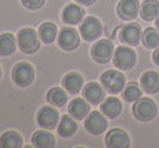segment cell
<instances>
[{"label": "cell", "mask_w": 159, "mask_h": 148, "mask_svg": "<svg viewBox=\"0 0 159 148\" xmlns=\"http://www.w3.org/2000/svg\"><path fill=\"white\" fill-rule=\"evenodd\" d=\"M107 126H108V122H107L105 115L102 112H97V111L90 112L84 121V129L93 136L102 134L107 130Z\"/></svg>", "instance_id": "cell-7"}, {"label": "cell", "mask_w": 159, "mask_h": 148, "mask_svg": "<svg viewBox=\"0 0 159 148\" xmlns=\"http://www.w3.org/2000/svg\"><path fill=\"white\" fill-rule=\"evenodd\" d=\"M32 144L38 148H53L56 144V138L48 132L38 130L32 136Z\"/></svg>", "instance_id": "cell-20"}, {"label": "cell", "mask_w": 159, "mask_h": 148, "mask_svg": "<svg viewBox=\"0 0 159 148\" xmlns=\"http://www.w3.org/2000/svg\"><path fill=\"white\" fill-rule=\"evenodd\" d=\"M0 147L2 148H20L22 147V138L17 132H4L0 137Z\"/></svg>", "instance_id": "cell-23"}, {"label": "cell", "mask_w": 159, "mask_h": 148, "mask_svg": "<svg viewBox=\"0 0 159 148\" xmlns=\"http://www.w3.org/2000/svg\"><path fill=\"white\" fill-rule=\"evenodd\" d=\"M47 101L50 104H53L54 107H64V104L66 103V94L62 89L60 87H53L48 90L47 95H46Z\"/></svg>", "instance_id": "cell-27"}, {"label": "cell", "mask_w": 159, "mask_h": 148, "mask_svg": "<svg viewBox=\"0 0 159 148\" xmlns=\"http://www.w3.org/2000/svg\"><path fill=\"white\" fill-rule=\"evenodd\" d=\"M39 38L43 43H53L57 38V26L53 22H44L39 26Z\"/></svg>", "instance_id": "cell-25"}, {"label": "cell", "mask_w": 159, "mask_h": 148, "mask_svg": "<svg viewBox=\"0 0 159 148\" xmlns=\"http://www.w3.org/2000/svg\"><path fill=\"white\" fill-rule=\"evenodd\" d=\"M15 49H17V43L15 38L11 33H2L0 35V55L7 57V55L14 54Z\"/></svg>", "instance_id": "cell-24"}, {"label": "cell", "mask_w": 159, "mask_h": 148, "mask_svg": "<svg viewBox=\"0 0 159 148\" xmlns=\"http://www.w3.org/2000/svg\"><path fill=\"white\" fill-rule=\"evenodd\" d=\"M152 60H154L155 65L159 67V47H157V50H155V53L152 54Z\"/></svg>", "instance_id": "cell-30"}, {"label": "cell", "mask_w": 159, "mask_h": 148, "mask_svg": "<svg viewBox=\"0 0 159 148\" xmlns=\"http://www.w3.org/2000/svg\"><path fill=\"white\" fill-rule=\"evenodd\" d=\"M79 42H80L79 35L73 28H62V30L58 35V46L66 51L75 50L79 46Z\"/></svg>", "instance_id": "cell-10"}, {"label": "cell", "mask_w": 159, "mask_h": 148, "mask_svg": "<svg viewBox=\"0 0 159 148\" xmlns=\"http://www.w3.org/2000/svg\"><path fill=\"white\" fill-rule=\"evenodd\" d=\"M123 98L127 103H136L141 98V89L137 83H129L123 90Z\"/></svg>", "instance_id": "cell-28"}, {"label": "cell", "mask_w": 159, "mask_h": 148, "mask_svg": "<svg viewBox=\"0 0 159 148\" xmlns=\"http://www.w3.org/2000/svg\"><path fill=\"white\" fill-rule=\"evenodd\" d=\"M91 57L98 64L109 62L111 58L114 57V44L109 40H105V39L96 42L91 47Z\"/></svg>", "instance_id": "cell-6"}, {"label": "cell", "mask_w": 159, "mask_h": 148, "mask_svg": "<svg viewBox=\"0 0 159 148\" xmlns=\"http://www.w3.org/2000/svg\"><path fill=\"white\" fill-rule=\"evenodd\" d=\"M17 42H18V47L22 53L25 54H33L39 50L40 47V42H39V36L30 28H24L18 32L17 36Z\"/></svg>", "instance_id": "cell-1"}, {"label": "cell", "mask_w": 159, "mask_h": 148, "mask_svg": "<svg viewBox=\"0 0 159 148\" xmlns=\"http://www.w3.org/2000/svg\"><path fill=\"white\" fill-rule=\"evenodd\" d=\"M118 15L125 21H131L140 13L139 0H120L116 7Z\"/></svg>", "instance_id": "cell-13"}, {"label": "cell", "mask_w": 159, "mask_h": 148, "mask_svg": "<svg viewBox=\"0 0 159 148\" xmlns=\"http://www.w3.org/2000/svg\"><path fill=\"white\" fill-rule=\"evenodd\" d=\"M0 78H2V68H0Z\"/></svg>", "instance_id": "cell-33"}, {"label": "cell", "mask_w": 159, "mask_h": 148, "mask_svg": "<svg viewBox=\"0 0 159 148\" xmlns=\"http://www.w3.org/2000/svg\"><path fill=\"white\" fill-rule=\"evenodd\" d=\"M141 28L137 24H127L122 28L120 33H119L120 40L127 46H137L141 40Z\"/></svg>", "instance_id": "cell-12"}, {"label": "cell", "mask_w": 159, "mask_h": 148, "mask_svg": "<svg viewBox=\"0 0 159 148\" xmlns=\"http://www.w3.org/2000/svg\"><path fill=\"white\" fill-rule=\"evenodd\" d=\"M100 81H101L102 87L112 94H118L119 91L123 90L125 85H126V78H125V75L115 69L105 71L101 75Z\"/></svg>", "instance_id": "cell-2"}, {"label": "cell", "mask_w": 159, "mask_h": 148, "mask_svg": "<svg viewBox=\"0 0 159 148\" xmlns=\"http://www.w3.org/2000/svg\"><path fill=\"white\" fill-rule=\"evenodd\" d=\"M35 79V71L28 62H18L13 68V81L20 87H28Z\"/></svg>", "instance_id": "cell-4"}, {"label": "cell", "mask_w": 159, "mask_h": 148, "mask_svg": "<svg viewBox=\"0 0 159 148\" xmlns=\"http://www.w3.org/2000/svg\"><path fill=\"white\" fill-rule=\"evenodd\" d=\"M155 26H157L158 29H159V15H158V18H157V20H155Z\"/></svg>", "instance_id": "cell-32"}, {"label": "cell", "mask_w": 159, "mask_h": 148, "mask_svg": "<svg viewBox=\"0 0 159 148\" xmlns=\"http://www.w3.org/2000/svg\"><path fill=\"white\" fill-rule=\"evenodd\" d=\"M68 112L71 113V116H73L78 121H82V119H86V116L91 112L90 111V105L83 101L82 98H75L73 101H71L68 107Z\"/></svg>", "instance_id": "cell-19"}, {"label": "cell", "mask_w": 159, "mask_h": 148, "mask_svg": "<svg viewBox=\"0 0 159 148\" xmlns=\"http://www.w3.org/2000/svg\"><path fill=\"white\" fill-rule=\"evenodd\" d=\"M62 86L68 93L76 94L82 90V87H83V78H82V75L78 72H69L64 76Z\"/></svg>", "instance_id": "cell-17"}, {"label": "cell", "mask_w": 159, "mask_h": 148, "mask_svg": "<svg viewBox=\"0 0 159 148\" xmlns=\"http://www.w3.org/2000/svg\"><path fill=\"white\" fill-rule=\"evenodd\" d=\"M84 18V10L78 4H68L62 11V20L68 25H76L80 24L82 20Z\"/></svg>", "instance_id": "cell-15"}, {"label": "cell", "mask_w": 159, "mask_h": 148, "mask_svg": "<svg viewBox=\"0 0 159 148\" xmlns=\"http://www.w3.org/2000/svg\"><path fill=\"white\" fill-rule=\"evenodd\" d=\"M143 44L148 49L159 47V29L158 28H147L141 36Z\"/></svg>", "instance_id": "cell-26"}, {"label": "cell", "mask_w": 159, "mask_h": 148, "mask_svg": "<svg viewBox=\"0 0 159 148\" xmlns=\"http://www.w3.org/2000/svg\"><path fill=\"white\" fill-rule=\"evenodd\" d=\"M58 119H60L58 112L53 107H42L38 111V115H36L38 125L44 129H48V130L56 127L58 123Z\"/></svg>", "instance_id": "cell-9"}, {"label": "cell", "mask_w": 159, "mask_h": 148, "mask_svg": "<svg viewBox=\"0 0 159 148\" xmlns=\"http://www.w3.org/2000/svg\"><path fill=\"white\" fill-rule=\"evenodd\" d=\"M140 15L145 21H154L159 15V2L158 0H145L141 4Z\"/></svg>", "instance_id": "cell-21"}, {"label": "cell", "mask_w": 159, "mask_h": 148, "mask_svg": "<svg viewBox=\"0 0 159 148\" xmlns=\"http://www.w3.org/2000/svg\"><path fill=\"white\" fill-rule=\"evenodd\" d=\"M140 82H141L143 90L148 94H155L159 91V73L155 71H148L143 73Z\"/></svg>", "instance_id": "cell-16"}, {"label": "cell", "mask_w": 159, "mask_h": 148, "mask_svg": "<svg viewBox=\"0 0 159 148\" xmlns=\"http://www.w3.org/2000/svg\"><path fill=\"white\" fill-rule=\"evenodd\" d=\"M101 112L108 119L118 118L122 112V103L115 97L104 98V101L101 103Z\"/></svg>", "instance_id": "cell-18"}, {"label": "cell", "mask_w": 159, "mask_h": 148, "mask_svg": "<svg viewBox=\"0 0 159 148\" xmlns=\"http://www.w3.org/2000/svg\"><path fill=\"white\" fill-rule=\"evenodd\" d=\"M83 97L86 98L90 104L97 105V104H101L105 98V91L98 83H87L83 87Z\"/></svg>", "instance_id": "cell-14"}, {"label": "cell", "mask_w": 159, "mask_h": 148, "mask_svg": "<svg viewBox=\"0 0 159 148\" xmlns=\"http://www.w3.org/2000/svg\"><path fill=\"white\" fill-rule=\"evenodd\" d=\"M80 35L84 40H97L102 35V25L96 17H86L80 25Z\"/></svg>", "instance_id": "cell-8"}, {"label": "cell", "mask_w": 159, "mask_h": 148, "mask_svg": "<svg viewBox=\"0 0 159 148\" xmlns=\"http://www.w3.org/2000/svg\"><path fill=\"white\" fill-rule=\"evenodd\" d=\"M133 115L140 122H149L157 116V104L151 98H140L133 105Z\"/></svg>", "instance_id": "cell-3"}, {"label": "cell", "mask_w": 159, "mask_h": 148, "mask_svg": "<svg viewBox=\"0 0 159 148\" xmlns=\"http://www.w3.org/2000/svg\"><path fill=\"white\" fill-rule=\"evenodd\" d=\"M75 2H78L79 4H83V6H91V4H94L96 0H75Z\"/></svg>", "instance_id": "cell-31"}, {"label": "cell", "mask_w": 159, "mask_h": 148, "mask_svg": "<svg viewBox=\"0 0 159 148\" xmlns=\"http://www.w3.org/2000/svg\"><path fill=\"white\" fill-rule=\"evenodd\" d=\"M57 130L61 137H72L78 130V125L69 115H64L61 118V122L58 123Z\"/></svg>", "instance_id": "cell-22"}, {"label": "cell", "mask_w": 159, "mask_h": 148, "mask_svg": "<svg viewBox=\"0 0 159 148\" xmlns=\"http://www.w3.org/2000/svg\"><path fill=\"white\" fill-rule=\"evenodd\" d=\"M105 144L109 148H127L130 146L129 134L122 129H111L105 136Z\"/></svg>", "instance_id": "cell-11"}, {"label": "cell", "mask_w": 159, "mask_h": 148, "mask_svg": "<svg viewBox=\"0 0 159 148\" xmlns=\"http://www.w3.org/2000/svg\"><path fill=\"white\" fill-rule=\"evenodd\" d=\"M46 0H21L24 7L29 8V10H38V8L43 7Z\"/></svg>", "instance_id": "cell-29"}, {"label": "cell", "mask_w": 159, "mask_h": 148, "mask_svg": "<svg viewBox=\"0 0 159 148\" xmlns=\"http://www.w3.org/2000/svg\"><path fill=\"white\" fill-rule=\"evenodd\" d=\"M114 64L119 69H131L136 65V53H134V50L127 47V46H119L114 54Z\"/></svg>", "instance_id": "cell-5"}]
</instances>
